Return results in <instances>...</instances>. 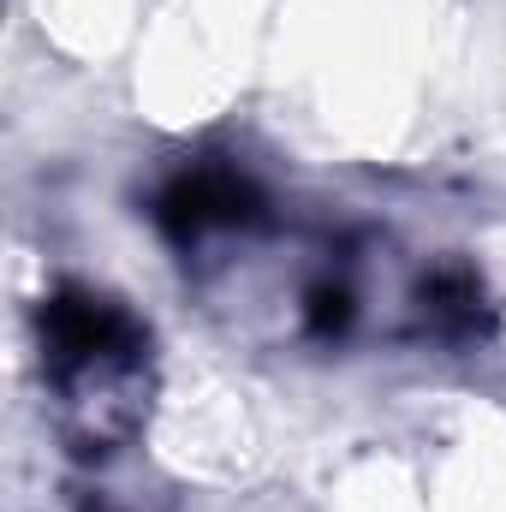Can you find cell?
Returning <instances> with one entry per match:
<instances>
[{"instance_id":"cell-1","label":"cell","mask_w":506,"mask_h":512,"mask_svg":"<svg viewBox=\"0 0 506 512\" xmlns=\"http://www.w3.org/2000/svg\"><path fill=\"white\" fill-rule=\"evenodd\" d=\"M251 215V185L233 173H191L167 191V221L179 233H215V227H239Z\"/></svg>"}]
</instances>
